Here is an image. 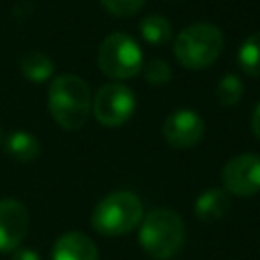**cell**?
I'll return each mask as SVG.
<instances>
[{"instance_id": "obj_9", "label": "cell", "mask_w": 260, "mask_h": 260, "mask_svg": "<svg viewBox=\"0 0 260 260\" xmlns=\"http://www.w3.org/2000/svg\"><path fill=\"white\" fill-rule=\"evenodd\" d=\"M28 232V209L18 199H0V254L20 248Z\"/></svg>"}, {"instance_id": "obj_16", "label": "cell", "mask_w": 260, "mask_h": 260, "mask_svg": "<svg viewBox=\"0 0 260 260\" xmlns=\"http://www.w3.org/2000/svg\"><path fill=\"white\" fill-rule=\"evenodd\" d=\"M217 102L223 106V108H232L236 106L242 95H244V83L242 79L236 75V73H225L219 81H217Z\"/></svg>"}, {"instance_id": "obj_21", "label": "cell", "mask_w": 260, "mask_h": 260, "mask_svg": "<svg viewBox=\"0 0 260 260\" xmlns=\"http://www.w3.org/2000/svg\"><path fill=\"white\" fill-rule=\"evenodd\" d=\"M0 142H2V132H0Z\"/></svg>"}, {"instance_id": "obj_2", "label": "cell", "mask_w": 260, "mask_h": 260, "mask_svg": "<svg viewBox=\"0 0 260 260\" xmlns=\"http://www.w3.org/2000/svg\"><path fill=\"white\" fill-rule=\"evenodd\" d=\"M138 242L154 260L175 256L185 244V223L181 215L167 207L150 209L138 225Z\"/></svg>"}, {"instance_id": "obj_5", "label": "cell", "mask_w": 260, "mask_h": 260, "mask_svg": "<svg viewBox=\"0 0 260 260\" xmlns=\"http://www.w3.org/2000/svg\"><path fill=\"white\" fill-rule=\"evenodd\" d=\"M98 65L112 79H130L142 71V49L130 35L112 32L98 49Z\"/></svg>"}, {"instance_id": "obj_1", "label": "cell", "mask_w": 260, "mask_h": 260, "mask_svg": "<svg viewBox=\"0 0 260 260\" xmlns=\"http://www.w3.org/2000/svg\"><path fill=\"white\" fill-rule=\"evenodd\" d=\"M49 112L65 130H79L91 114V93L87 83L73 75H57L49 85Z\"/></svg>"}, {"instance_id": "obj_11", "label": "cell", "mask_w": 260, "mask_h": 260, "mask_svg": "<svg viewBox=\"0 0 260 260\" xmlns=\"http://www.w3.org/2000/svg\"><path fill=\"white\" fill-rule=\"evenodd\" d=\"M230 209V193L225 189L213 187L203 191L195 201V217L203 223H213L221 219Z\"/></svg>"}, {"instance_id": "obj_8", "label": "cell", "mask_w": 260, "mask_h": 260, "mask_svg": "<svg viewBox=\"0 0 260 260\" xmlns=\"http://www.w3.org/2000/svg\"><path fill=\"white\" fill-rule=\"evenodd\" d=\"M203 132H205L203 118L195 110H189V108L171 112L162 124V136L167 144H171L173 148L195 146L203 138Z\"/></svg>"}, {"instance_id": "obj_7", "label": "cell", "mask_w": 260, "mask_h": 260, "mask_svg": "<svg viewBox=\"0 0 260 260\" xmlns=\"http://www.w3.org/2000/svg\"><path fill=\"white\" fill-rule=\"evenodd\" d=\"M221 185L230 195H256L260 191V154L244 152L230 158L221 171Z\"/></svg>"}, {"instance_id": "obj_20", "label": "cell", "mask_w": 260, "mask_h": 260, "mask_svg": "<svg viewBox=\"0 0 260 260\" xmlns=\"http://www.w3.org/2000/svg\"><path fill=\"white\" fill-rule=\"evenodd\" d=\"M252 132H254V136L260 140V102L256 104V108H254V112H252Z\"/></svg>"}, {"instance_id": "obj_12", "label": "cell", "mask_w": 260, "mask_h": 260, "mask_svg": "<svg viewBox=\"0 0 260 260\" xmlns=\"http://www.w3.org/2000/svg\"><path fill=\"white\" fill-rule=\"evenodd\" d=\"M4 152L14 160L30 162L39 156L41 144L35 134H30L26 130H14L4 138Z\"/></svg>"}, {"instance_id": "obj_13", "label": "cell", "mask_w": 260, "mask_h": 260, "mask_svg": "<svg viewBox=\"0 0 260 260\" xmlns=\"http://www.w3.org/2000/svg\"><path fill=\"white\" fill-rule=\"evenodd\" d=\"M138 30H140V37L148 45H165L173 37V26H171L169 18H165L160 14H148V16H144L138 22Z\"/></svg>"}, {"instance_id": "obj_6", "label": "cell", "mask_w": 260, "mask_h": 260, "mask_svg": "<svg viewBox=\"0 0 260 260\" xmlns=\"http://www.w3.org/2000/svg\"><path fill=\"white\" fill-rule=\"evenodd\" d=\"M136 110V98L130 87L122 83H106L91 100V112L102 126L116 128L126 124Z\"/></svg>"}, {"instance_id": "obj_18", "label": "cell", "mask_w": 260, "mask_h": 260, "mask_svg": "<svg viewBox=\"0 0 260 260\" xmlns=\"http://www.w3.org/2000/svg\"><path fill=\"white\" fill-rule=\"evenodd\" d=\"M144 2L146 0H100L104 10L114 16H132L144 6Z\"/></svg>"}, {"instance_id": "obj_17", "label": "cell", "mask_w": 260, "mask_h": 260, "mask_svg": "<svg viewBox=\"0 0 260 260\" xmlns=\"http://www.w3.org/2000/svg\"><path fill=\"white\" fill-rule=\"evenodd\" d=\"M142 75H144V79L150 85H165L171 79L173 71H171V67H169L167 61H162V59H150L146 65H142Z\"/></svg>"}, {"instance_id": "obj_19", "label": "cell", "mask_w": 260, "mask_h": 260, "mask_svg": "<svg viewBox=\"0 0 260 260\" xmlns=\"http://www.w3.org/2000/svg\"><path fill=\"white\" fill-rule=\"evenodd\" d=\"M10 260H41V256L32 248H16L10 256Z\"/></svg>"}, {"instance_id": "obj_10", "label": "cell", "mask_w": 260, "mask_h": 260, "mask_svg": "<svg viewBox=\"0 0 260 260\" xmlns=\"http://www.w3.org/2000/svg\"><path fill=\"white\" fill-rule=\"evenodd\" d=\"M51 260H100L98 248L83 232H65L53 244Z\"/></svg>"}, {"instance_id": "obj_15", "label": "cell", "mask_w": 260, "mask_h": 260, "mask_svg": "<svg viewBox=\"0 0 260 260\" xmlns=\"http://www.w3.org/2000/svg\"><path fill=\"white\" fill-rule=\"evenodd\" d=\"M238 65L244 73L260 77V32L244 39L238 49Z\"/></svg>"}, {"instance_id": "obj_4", "label": "cell", "mask_w": 260, "mask_h": 260, "mask_svg": "<svg viewBox=\"0 0 260 260\" xmlns=\"http://www.w3.org/2000/svg\"><path fill=\"white\" fill-rule=\"evenodd\" d=\"M221 49H223V35L211 22H195L183 28L173 43V53L177 61L193 71L215 63Z\"/></svg>"}, {"instance_id": "obj_14", "label": "cell", "mask_w": 260, "mask_h": 260, "mask_svg": "<svg viewBox=\"0 0 260 260\" xmlns=\"http://www.w3.org/2000/svg\"><path fill=\"white\" fill-rule=\"evenodd\" d=\"M20 71L26 79H30L35 83H43L53 77L55 65H53L51 57L45 53H28L20 61Z\"/></svg>"}, {"instance_id": "obj_3", "label": "cell", "mask_w": 260, "mask_h": 260, "mask_svg": "<svg viewBox=\"0 0 260 260\" xmlns=\"http://www.w3.org/2000/svg\"><path fill=\"white\" fill-rule=\"evenodd\" d=\"M142 221V201L132 191H114L100 199L91 211V225L108 238L126 236Z\"/></svg>"}]
</instances>
